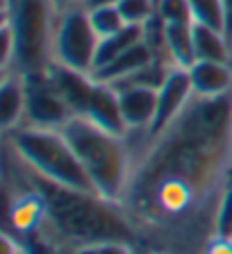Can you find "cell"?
Returning a JSON list of instances; mask_svg holds the SVG:
<instances>
[{
    "label": "cell",
    "instance_id": "1",
    "mask_svg": "<svg viewBox=\"0 0 232 254\" xmlns=\"http://www.w3.org/2000/svg\"><path fill=\"white\" fill-rule=\"evenodd\" d=\"M132 166L118 197L137 254H203L232 184V91L191 95L159 134H125Z\"/></svg>",
    "mask_w": 232,
    "mask_h": 254
},
{
    "label": "cell",
    "instance_id": "2",
    "mask_svg": "<svg viewBox=\"0 0 232 254\" xmlns=\"http://www.w3.org/2000/svg\"><path fill=\"white\" fill-rule=\"evenodd\" d=\"M30 175L46 206V218L37 234L48 238L59 254H73L80 248L110 241H127L134 245L132 229L116 202L91 190H75L48 182L32 168Z\"/></svg>",
    "mask_w": 232,
    "mask_h": 254
},
{
    "label": "cell",
    "instance_id": "3",
    "mask_svg": "<svg viewBox=\"0 0 232 254\" xmlns=\"http://www.w3.org/2000/svg\"><path fill=\"white\" fill-rule=\"evenodd\" d=\"M75 157L82 164L94 190L110 202H118L132 166V150L125 136L112 134L82 116L62 127Z\"/></svg>",
    "mask_w": 232,
    "mask_h": 254
},
{
    "label": "cell",
    "instance_id": "4",
    "mask_svg": "<svg viewBox=\"0 0 232 254\" xmlns=\"http://www.w3.org/2000/svg\"><path fill=\"white\" fill-rule=\"evenodd\" d=\"M2 143L9 145L43 180L55 182V184L66 186V189L96 193L62 129L18 125L9 132H2Z\"/></svg>",
    "mask_w": 232,
    "mask_h": 254
},
{
    "label": "cell",
    "instance_id": "5",
    "mask_svg": "<svg viewBox=\"0 0 232 254\" xmlns=\"http://www.w3.org/2000/svg\"><path fill=\"white\" fill-rule=\"evenodd\" d=\"M55 14L50 0H2V23L11 27L16 43L11 70L32 73L50 64Z\"/></svg>",
    "mask_w": 232,
    "mask_h": 254
},
{
    "label": "cell",
    "instance_id": "6",
    "mask_svg": "<svg viewBox=\"0 0 232 254\" xmlns=\"http://www.w3.org/2000/svg\"><path fill=\"white\" fill-rule=\"evenodd\" d=\"M98 41H101V37L91 27L89 11L85 5L57 11L53 25L50 62L80 70V73H94Z\"/></svg>",
    "mask_w": 232,
    "mask_h": 254
},
{
    "label": "cell",
    "instance_id": "7",
    "mask_svg": "<svg viewBox=\"0 0 232 254\" xmlns=\"http://www.w3.org/2000/svg\"><path fill=\"white\" fill-rule=\"evenodd\" d=\"M25 75V123L41 129H62L73 118L69 105L53 84L48 70H32Z\"/></svg>",
    "mask_w": 232,
    "mask_h": 254
},
{
    "label": "cell",
    "instance_id": "8",
    "mask_svg": "<svg viewBox=\"0 0 232 254\" xmlns=\"http://www.w3.org/2000/svg\"><path fill=\"white\" fill-rule=\"evenodd\" d=\"M194 89H191V79L187 68H171L162 86L157 89V111H155L153 125L148 129V136H155L169 125L180 111L187 107L191 100Z\"/></svg>",
    "mask_w": 232,
    "mask_h": 254
},
{
    "label": "cell",
    "instance_id": "9",
    "mask_svg": "<svg viewBox=\"0 0 232 254\" xmlns=\"http://www.w3.org/2000/svg\"><path fill=\"white\" fill-rule=\"evenodd\" d=\"M82 118L91 121L94 125H98L101 129L112 134H118V136H125V123L121 116V105H118V91L112 84L105 82H98L96 79L94 91L89 95V102H87V109L82 114Z\"/></svg>",
    "mask_w": 232,
    "mask_h": 254
},
{
    "label": "cell",
    "instance_id": "10",
    "mask_svg": "<svg viewBox=\"0 0 232 254\" xmlns=\"http://www.w3.org/2000/svg\"><path fill=\"white\" fill-rule=\"evenodd\" d=\"M118 91V105L127 132L150 129L157 111V89L150 86H114Z\"/></svg>",
    "mask_w": 232,
    "mask_h": 254
},
{
    "label": "cell",
    "instance_id": "11",
    "mask_svg": "<svg viewBox=\"0 0 232 254\" xmlns=\"http://www.w3.org/2000/svg\"><path fill=\"white\" fill-rule=\"evenodd\" d=\"M46 70L50 75V79H53V84L57 86V91L62 93L64 102L69 105L71 114L73 116H82L87 109V102H89L91 91H94V84H96L94 75L66 68V66L55 64V62L48 64Z\"/></svg>",
    "mask_w": 232,
    "mask_h": 254
},
{
    "label": "cell",
    "instance_id": "12",
    "mask_svg": "<svg viewBox=\"0 0 232 254\" xmlns=\"http://www.w3.org/2000/svg\"><path fill=\"white\" fill-rule=\"evenodd\" d=\"M25 123V75L2 70L0 82V132H9Z\"/></svg>",
    "mask_w": 232,
    "mask_h": 254
},
{
    "label": "cell",
    "instance_id": "13",
    "mask_svg": "<svg viewBox=\"0 0 232 254\" xmlns=\"http://www.w3.org/2000/svg\"><path fill=\"white\" fill-rule=\"evenodd\" d=\"M153 59H157L153 55V50L146 46V41H139L137 46H132L130 50H125L121 57H116L114 62H110L107 66H103V68H98V70H94L91 75H94V79H98V82L116 86V84H121V82H125L127 77H132V75H137L139 70H143Z\"/></svg>",
    "mask_w": 232,
    "mask_h": 254
},
{
    "label": "cell",
    "instance_id": "14",
    "mask_svg": "<svg viewBox=\"0 0 232 254\" xmlns=\"http://www.w3.org/2000/svg\"><path fill=\"white\" fill-rule=\"evenodd\" d=\"M189 70L196 95H223L232 91V62H196Z\"/></svg>",
    "mask_w": 232,
    "mask_h": 254
},
{
    "label": "cell",
    "instance_id": "15",
    "mask_svg": "<svg viewBox=\"0 0 232 254\" xmlns=\"http://www.w3.org/2000/svg\"><path fill=\"white\" fill-rule=\"evenodd\" d=\"M166 55L175 68H191L196 64L194 23L166 25Z\"/></svg>",
    "mask_w": 232,
    "mask_h": 254
},
{
    "label": "cell",
    "instance_id": "16",
    "mask_svg": "<svg viewBox=\"0 0 232 254\" xmlns=\"http://www.w3.org/2000/svg\"><path fill=\"white\" fill-rule=\"evenodd\" d=\"M196 62H232V46L221 30L194 23Z\"/></svg>",
    "mask_w": 232,
    "mask_h": 254
},
{
    "label": "cell",
    "instance_id": "17",
    "mask_svg": "<svg viewBox=\"0 0 232 254\" xmlns=\"http://www.w3.org/2000/svg\"><path fill=\"white\" fill-rule=\"evenodd\" d=\"M139 41H143V27L141 25H125L121 32L101 39V41H98V50H96L94 70L107 66V64L114 62L116 57H121L125 50H130L132 46H137Z\"/></svg>",
    "mask_w": 232,
    "mask_h": 254
},
{
    "label": "cell",
    "instance_id": "18",
    "mask_svg": "<svg viewBox=\"0 0 232 254\" xmlns=\"http://www.w3.org/2000/svg\"><path fill=\"white\" fill-rule=\"evenodd\" d=\"M87 11H89L91 27L101 39L112 37V34L121 32L125 27V21H123V16L116 5H94L87 7Z\"/></svg>",
    "mask_w": 232,
    "mask_h": 254
},
{
    "label": "cell",
    "instance_id": "19",
    "mask_svg": "<svg viewBox=\"0 0 232 254\" xmlns=\"http://www.w3.org/2000/svg\"><path fill=\"white\" fill-rule=\"evenodd\" d=\"M191 21L196 25H205L212 30H221L226 25L223 18V0H189Z\"/></svg>",
    "mask_w": 232,
    "mask_h": 254
},
{
    "label": "cell",
    "instance_id": "20",
    "mask_svg": "<svg viewBox=\"0 0 232 254\" xmlns=\"http://www.w3.org/2000/svg\"><path fill=\"white\" fill-rule=\"evenodd\" d=\"M155 16L166 25L173 23H194L191 21L189 0H155Z\"/></svg>",
    "mask_w": 232,
    "mask_h": 254
},
{
    "label": "cell",
    "instance_id": "21",
    "mask_svg": "<svg viewBox=\"0 0 232 254\" xmlns=\"http://www.w3.org/2000/svg\"><path fill=\"white\" fill-rule=\"evenodd\" d=\"M116 7L125 25H143L155 16V0H121Z\"/></svg>",
    "mask_w": 232,
    "mask_h": 254
},
{
    "label": "cell",
    "instance_id": "22",
    "mask_svg": "<svg viewBox=\"0 0 232 254\" xmlns=\"http://www.w3.org/2000/svg\"><path fill=\"white\" fill-rule=\"evenodd\" d=\"M217 238L232 241V184L226 190L221 206H219V213H217Z\"/></svg>",
    "mask_w": 232,
    "mask_h": 254
},
{
    "label": "cell",
    "instance_id": "23",
    "mask_svg": "<svg viewBox=\"0 0 232 254\" xmlns=\"http://www.w3.org/2000/svg\"><path fill=\"white\" fill-rule=\"evenodd\" d=\"M98 254H137V250L127 241H110L98 245Z\"/></svg>",
    "mask_w": 232,
    "mask_h": 254
},
{
    "label": "cell",
    "instance_id": "24",
    "mask_svg": "<svg viewBox=\"0 0 232 254\" xmlns=\"http://www.w3.org/2000/svg\"><path fill=\"white\" fill-rule=\"evenodd\" d=\"M203 254H232V241H226V238H214V241L205 248V252Z\"/></svg>",
    "mask_w": 232,
    "mask_h": 254
},
{
    "label": "cell",
    "instance_id": "25",
    "mask_svg": "<svg viewBox=\"0 0 232 254\" xmlns=\"http://www.w3.org/2000/svg\"><path fill=\"white\" fill-rule=\"evenodd\" d=\"M223 18H226L223 34L228 37V41H232V0H223Z\"/></svg>",
    "mask_w": 232,
    "mask_h": 254
},
{
    "label": "cell",
    "instance_id": "26",
    "mask_svg": "<svg viewBox=\"0 0 232 254\" xmlns=\"http://www.w3.org/2000/svg\"><path fill=\"white\" fill-rule=\"evenodd\" d=\"M55 11H66L71 7H78V5H85V0H50Z\"/></svg>",
    "mask_w": 232,
    "mask_h": 254
},
{
    "label": "cell",
    "instance_id": "27",
    "mask_svg": "<svg viewBox=\"0 0 232 254\" xmlns=\"http://www.w3.org/2000/svg\"><path fill=\"white\" fill-rule=\"evenodd\" d=\"M121 0H85V7H94V5H118Z\"/></svg>",
    "mask_w": 232,
    "mask_h": 254
},
{
    "label": "cell",
    "instance_id": "28",
    "mask_svg": "<svg viewBox=\"0 0 232 254\" xmlns=\"http://www.w3.org/2000/svg\"><path fill=\"white\" fill-rule=\"evenodd\" d=\"M230 46H232V41H230Z\"/></svg>",
    "mask_w": 232,
    "mask_h": 254
}]
</instances>
